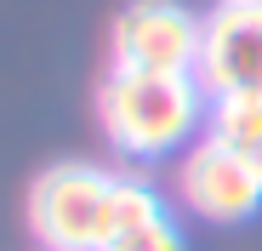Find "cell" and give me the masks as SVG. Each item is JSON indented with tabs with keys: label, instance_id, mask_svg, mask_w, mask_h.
Masks as SVG:
<instances>
[{
	"label": "cell",
	"instance_id": "277c9868",
	"mask_svg": "<svg viewBox=\"0 0 262 251\" xmlns=\"http://www.w3.org/2000/svg\"><path fill=\"white\" fill-rule=\"evenodd\" d=\"M200 29H205V17H194L177 0H131L114 17V63L154 69V74H194Z\"/></svg>",
	"mask_w": 262,
	"mask_h": 251
},
{
	"label": "cell",
	"instance_id": "6da1fadb",
	"mask_svg": "<svg viewBox=\"0 0 262 251\" xmlns=\"http://www.w3.org/2000/svg\"><path fill=\"white\" fill-rule=\"evenodd\" d=\"M97 109H103V132L120 154L160 160L200 132L205 92L194 74H154V69H120L114 63Z\"/></svg>",
	"mask_w": 262,
	"mask_h": 251
},
{
	"label": "cell",
	"instance_id": "30bf717a",
	"mask_svg": "<svg viewBox=\"0 0 262 251\" xmlns=\"http://www.w3.org/2000/svg\"><path fill=\"white\" fill-rule=\"evenodd\" d=\"M256 6H262V0H256Z\"/></svg>",
	"mask_w": 262,
	"mask_h": 251
},
{
	"label": "cell",
	"instance_id": "5b68a950",
	"mask_svg": "<svg viewBox=\"0 0 262 251\" xmlns=\"http://www.w3.org/2000/svg\"><path fill=\"white\" fill-rule=\"evenodd\" d=\"M177 189L188 200V212L211 217V223H239V217H251L262 205V172L251 165V154L216 143V137H200L183 154Z\"/></svg>",
	"mask_w": 262,
	"mask_h": 251
},
{
	"label": "cell",
	"instance_id": "8992f818",
	"mask_svg": "<svg viewBox=\"0 0 262 251\" xmlns=\"http://www.w3.org/2000/svg\"><path fill=\"white\" fill-rule=\"evenodd\" d=\"M205 137L228 143V149H239V154H256V149H262V92L211 97V114H205Z\"/></svg>",
	"mask_w": 262,
	"mask_h": 251
},
{
	"label": "cell",
	"instance_id": "52a82bcc",
	"mask_svg": "<svg viewBox=\"0 0 262 251\" xmlns=\"http://www.w3.org/2000/svg\"><path fill=\"white\" fill-rule=\"evenodd\" d=\"M165 212H160V194H154V183H143V177H114V240L120 234H131V228H148V223H160ZM108 240V245H114Z\"/></svg>",
	"mask_w": 262,
	"mask_h": 251
},
{
	"label": "cell",
	"instance_id": "7a4b0ae2",
	"mask_svg": "<svg viewBox=\"0 0 262 251\" xmlns=\"http://www.w3.org/2000/svg\"><path fill=\"white\" fill-rule=\"evenodd\" d=\"M114 177L103 165H52L29 189V228L46 251H103L114 240Z\"/></svg>",
	"mask_w": 262,
	"mask_h": 251
},
{
	"label": "cell",
	"instance_id": "3957f363",
	"mask_svg": "<svg viewBox=\"0 0 262 251\" xmlns=\"http://www.w3.org/2000/svg\"><path fill=\"white\" fill-rule=\"evenodd\" d=\"M194 80L205 97L262 92V6L256 0H216L205 12Z\"/></svg>",
	"mask_w": 262,
	"mask_h": 251
},
{
	"label": "cell",
	"instance_id": "9c48e42d",
	"mask_svg": "<svg viewBox=\"0 0 262 251\" xmlns=\"http://www.w3.org/2000/svg\"><path fill=\"white\" fill-rule=\"evenodd\" d=\"M251 165H256V172H262V149H256V154H251Z\"/></svg>",
	"mask_w": 262,
	"mask_h": 251
},
{
	"label": "cell",
	"instance_id": "ba28073f",
	"mask_svg": "<svg viewBox=\"0 0 262 251\" xmlns=\"http://www.w3.org/2000/svg\"><path fill=\"white\" fill-rule=\"evenodd\" d=\"M103 251H188L183 245V234H177V223H148V228H131V234H120L114 245H103Z\"/></svg>",
	"mask_w": 262,
	"mask_h": 251
}]
</instances>
